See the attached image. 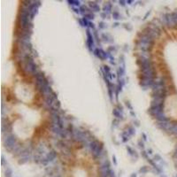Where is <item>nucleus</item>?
Segmentation results:
<instances>
[{"mask_svg":"<svg viewBox=\"0 0 177 177\" xmlns=\"http://www.w3.org/2000/svg\"><path fill=\"white\" fill-rule=\"evenodd\" d=\"M142 156H143V157H144V158H146V159H149V156H148V153H147V151H142Z\"/></svg>","mask_w":177,"mask_h":177,"instance_id":"nucleus-34","label":"nucleus"},{"mask_svg":"<svg viewBox=\"0 0 177 177\" xmlns=\"http://www.w3.org/2000/svg\"><path fill=\"white\" fill-rule=\"evenodd\" d=\"M112 114H113V116H114L116 119H118V120H120H120H123L122 112H120L117 108H114V109L112 110Z\"/></svg>","mask_w":177,"mask_h":177,"instance_id":"nucleus-20","label":"nucleus"},{"mask_svg":"<svg viewBox=\"0 0 177 177\" xmlns=\"http://www.w3.org/2000/svg\"><path fill=\"white\" fill-rule=\"evenodd\" d=\"M118 122H119V120H118V119H115V120L112 121V125L114 126V127H117V126H118Z\"/></svg>","mask_w":177,"mask_h":177,"instance_id":"nucleus-46","label":"nucleus"},{"mask_svg":"<svg viewBox=\"0 0 177 177\" xmlns=\"http://www.w3.org/2000/svg\"><path fill=\"white\" fill-rule=\"evenodd\" d=\"M126 105H127V107H128L130 111H133V106L131 105V104L129 101H126Z\"/></svg>","mask_w":177,"mask_h":177,"instance_id":"nucleus-36","label":"nucleus"},{"mask_svg":"<svg viewBox=\"0 0 177 177\" xmlns=\"http://www.w3.org/2000/svg\"><path fill=\"white\" fill-rule=\"evenodd\" d=\"M89 27H90V28H91V29H93V30H95V24H94V23H93V22H91V21H90V23H89Z\"/></svg>","mask_w":177,"mask_h":177,"instance_id":"nucleus-39","label":"nucleus"},{"mask_svg":"<svg viewBox=\"0 0 177 177\" xmlns=\"http://www.w3.org/2000/svg\"><path fill=\"white\" fill-rule=\"evenodd\" d=\"M19 20L21 28H30V29L33 28V23L31 18H30V13L27 6H23L21 8V11H20L19 16Z\"/></svg>","mask_w":177,"mask_h":177,"instance_id":"nucleus-3","label":"nucleus"},{"mask_svg":"<svg viewBox=\"0 0 177 177\" xmlns=\"http://www.w3.org/2000/svg\"><path fill=\"white\" fill-rule=\"evenodd\" d=\"M126 3H127V1H124V0H120V1H119V4H120L121 6H125Z\"/></svg>","mask_w":177,"mask_h":177,"instance_id":"nucleus-42","label":"nucleus"},{"mask_svg":"<svg viewBox=\"0 0 177 177\" xmlns=\"http://www.w3.org/2000/svg\"><path fill=\"white\" fill-rule=\"evenodd\" d=\"M83 18H86L88 20H94L95 19V14L93 13H88V14H86V15H84Z\"/></svg>","mask_w":177,"mask_h":177,"instance_id":"nucleus-27","label":"nucleus"},{"mask_svg":"<svg viewBox=\"0 0 177 177\" xmlns=\"http://www.w3.org/2000/svg\"><path fill=\"white\" fill-rule=\"evenodd\" d=\"M5 162H6V158H5V157H4V156H2V164H3V165H5Z\"/></svg>","mask_w":177,"mask_h":177,"instance_id":"nucleus-53","label":"nucleus"},{"mask_svg":"<svg viewBox=\"0 0 177 177\" xmlns=\"http://www.w3.org/2000/svg\"><path fill=\"white\" fill-rule=\"evenodd\" d=\"M120 66H125V59H124V56H123V55H121L120 57Z\"/></svg>","mask_w":177,"mask_h":177,"instance_id":"nucleus-33","label":"nucleus"},{"mask_svg":"<svg viewBox=\"0 0 177 177\" xmlns=\"http://www.w3.org/2000/svg\"><path fill=\"white\" fill-rule=\"evenodd\" d=\"M130 114L132 115V116H133L134 118L136 117V113H135V112H134L133 111H130Z\"/></svg>","mask_w":177,"mask_h":177,"instance_id":"nucleus-55","label":"nucleus"},{"mask_svg":"<svg viewBox=\"0 0 177 177\" xmlns=\"http://www.w3.org/2000/svg\"><path fill=\"white\" fill-rule=\"evenodd\" d=\"M112 4H111V2H106L103 6V11H104V13H105L107 15H110V13H112Z\"/></svg>","mask_w":177,"mask_h":177,"instance_id":"nucleus-16","label":"nucleus"},{"mask_svg":"<svg viewBox=\"0 0 177 177\" xmlns=\"http://www.w3.org/2000/svg\"><path fill=\"white\" fill-rule=\"evenodd\" d=\"M141 172H145V171H147V168L145 167V166H144L143 168H141V170H140Z\"/></svg>","mask_w":177,"mask_h":177,"instance_id":"nucleus-52","label":"nucleus"},{"mask_svg":"<svg viewBox=\"0 0 177 177\" xmlns=\"http://www.w3.org/2000/svg\"><path fill=\"white\" fill-rule=\"evenodd\" d=\"M112 18H113V20H118L121 19V15H120V13H119L118 11L112 12Z\"/></svg>","mask_w":177,"mask_h":177,"instance_id":"nucleus-23","label":"nucleus"},{"mask_svg":"<svg viewBox=\"0 0 177 177\" xmlns=\"http://www.w3.org/2000/svg\"><path fill=\"white\" fill-rule=\"evenodd\" d=\"M112 161H113L114 165H117V160H116V157H115L114 155L112 156Z\"/></svg>","mask_w":177,"mask_h":177,"instance_id":"nucleus-48","label":"nucleus"},{"mask_svg":"<svg viewBox=\"0 0 177 177\" xmlns=\"http://www.w3.org/2000/svg\"><path fill=\"white\" fill-rule=\"evenodd\" d=\"M137 145H138V147L141 148V149H144V141H142V139L138 140V142H137Z\"/></svg>","mask_w":177,"mask_h":177,"instance_id":"nucleus-31","label":"nucleus"},{"mask_svg":"<svg viewBox=\"0 0 177 177\" xmlns=\"http://www.w3.org/2000/svg\"><path fill=\"white\" fill-rule=\"evenodd\" d=\"M73 11L75 13H80V8H78V7H73Z\"/></svg>","mask_w":177,"mask_h":177,"instance_id":"nucleus-44","label":"nucleus"},{"mask_svg":"<svg viewBox=\"0 0 177 177\" xmlns=\"http://www.w3.org/2000/svg\"><path fill=\"white\" fill-rule=\"evenodd\" d=\"M30 159H31V156H22V157H19L18 163L20 165H24V164L27 163Z\"/></svg>","mask_w":177,"mask_h":177,"instance_id":"nucleus-19","label":"nucleus"},{"mask_svg":"<svg viewBox=\"0 0 177 177\" xmlns=\"http://www.w3.org/2000/svg\"><path fill=\"white\" fill-rule=\"evenodd\" d=\"M106 27H107V24L105 23L104 21H100L98 23V28H99V29H105Z\"/></svg>","mask_w":177,"mask_h":177,"instance_id":"nucleus-28","label":"nucleus"},{"mask_svg":"<svg viewBox=\"0 0 177 177\" xmlns=\"http://www.w3.org/2000/svg\"><path fill=\"white\" fill-rule=\"evenodd\" d=\"M136 45L142 52H149L154 45V39L147 34L143 33V35L139 37L138 41L136 42Z\"/></svg>","mask_w":177,"mask_h":177,"instance_id":"nucleus-2","label":"nucleus"},{"mask_svg":"<svg viewBox=\"0 0 177 177\" xmlns=\"http://www.w3.org/2000/svg\"><path fill=\"white\" fill-rule=\"evenodd\" d=\"M164 22L168 27H174L177 25V12L166 13L163 16Z\"/></svg>","mask_w":177,"mask_h":177,"instance_id":"nucleus-8","label":"nucleus"},{"mask_svg":"<svg viewBox=\"0 0 177 177\" xmlns=\"http://www.w3.org/2000/svg\"><path fill=\"white\" fill-rule=\"evenodd\" d=\"M117 51V48L115 46H109L108 47V49H107V52H109V53H112V52H115Z\"/></svg>","mask_w":177,"mask_h":177,"instance_id":"nucleus-29","label":"nucleus"},{"mask_svg":"<svg viewBox=\"0 0 177 177\" xmlns=\"http://www.w3.org/2000/svg\"><path fill=\"white\" fill-rule=\"evenodd\" d=\"M150 13H151V12L149 11V12H147V13H146V14H145L144 15V20H145L146 19V18H147V16L148 15H150Z\"/></svg>","mask_w":177,"mask_h":177,"instance_id":"nucleus-50","label":"nucleus"},{"mask_svg":"<svg viewBox=\"0 0 177 177\" xmlns=\"http://www.w3.org/2000/svg\"><path fill=\"white\" fill-rule=\"evenodd\" d=\"M126 132L128 133V135L129 136H132L136 134V129H135V128H133V127H128V130L126 131Z\"/></svg>","mask_w":177,"mask_h":177,"instance_id":"nucleus-24","label":"nucleus"},{"mask_svg":"<svg viewBox=\"0 0 177 177\" xmlns=\"http://www.w3.org/2000/svg\"><path fill=\"white\" fill-rule=\"evenodd\" d=\"M168 131L170 132V133L174 134V135L177 136V122L171 123V125H170V127H169Z\"/></svg>","mask_w":177,"mask_h":177,"instance_id":"nucleus-21","label":"nucleus"},{"mask_svg":"<svg viewBox=\"0 0 177 177\" xmlns=\"http://www.w3.org/2000/svg\"><path fill=\"white\" fill-rule=\"evenodd\" d=\"M142 136H143V140H144V141H146V140H147V136H146L144 133H142Z\"/></svg>","mask_w":177,"mask_h":177,"instance_id":"nucleus-47","label":"nucleus"},{"mask_svg":"<svg viewBox=\"0 0 177 177\" xmlns=\"http://www.w3.org/2000/svg\"><path fill=\"white\" fill-rule=\"evenodd\" d=\"M78 22H79L80 25H81L82 27H84V25H83V22H82V19H79V20H78Z\"/></svg>","mask_w":177,"mask_h":177,"instance_id":"nucleus-49","label":"nucleus"},{"mask_svg":"<svg viewBox=\"0 0 177 177\" xmlns=\"http://www.w3.org/2000/svg\"><path fill=\"white\" fill-rule=\"evenodd\" d=\"M127 3H128V5H131V4L133 3V1H132V0H128V1H127Z\"/></svg>","mask_w":177,"mask_h":177,"instance_id":"nucleus-57","label":"nucleus"},{"mask_svg":"<svg viewBox=\"0 0 177 177\" xmlns=\"http://www.w3.org/2000/svg\"><path fill=\"white\" fill-rule=\"evenodd\" d=\"M119 25H120V24H119V23H118V22H115L114 24L112 25V27H118V26H119Z\"/></svg>","mask_w":177,"mask_h":177,"instance_id":"nucleus-54","label":"nucleus"},{"mask_svg":"<svg viewBox=\"0 0 177 177\" xmlns=\"http://www.w3.org/2000/svg\"><path fill=\"white\" fill-rule=\"evenodd\" d=\"M11 174H12V170L10 168H7V171H6V176L10 177L11 176Z\"/></svg>","mask_w":177,"mask_h":177,"instance_id":"nucleus-43","label":"nucleus"},{"mask_svg":"<svg viewBox=\"0 0 177 177\" xmlns=\"http://www.w3.org/2000/svg\"><path fill=\"white\" fill-rule=\"evenodd\" d=\"M118 84H120V86H124L125 85V80H124V78L123 77H121V78H118Z\"/></svg>","mask_w":177,"mask_h":177,"instance_id":"nucleus-30","label":"nucleus"},{"mask_svg":"<svg viewBox=\"0 0 177 177\" xmlns=\"http://www.w3.org/2000/svg\"><path fill=\"white\" fill-rule=\"evenodd\" d=\"M171 123L169 121H158V127L165 131H168Z\"/></svg>","mask_w":177,"mask_h":177,"instance_id":"nucleus-15","label":"nucleus"},{"mask_svg":"<svg viewBox=\"0 0 177 177\" xmlns=\"http://www.w3.org/2000/svg\"><path fill=\"white\" fill-rule=\"evenodd\" d=\"M133 123H134V125L136 126V127H140V121H139V120H135L133 121Z\"/></svg>","mask_w":177,"mask_h":177,"instance_id":"nucleus-41","label":"nucleus"},{"mask_svg":"<svg viewBox=\"0 0 177 177\" xmlns=\"http://www.w3.org/2000/svg\"><path fill=\"white\" fill-rule=\"evenodd\" d=\"M116 108H117V109L119 110V111H120V112H122V113H123V107H122V106H121V105H118Z\"/></svg>","mask_w":177,"mask_h":177,"instance_id":"nucleus-45","label":"nucleus"},{"mask_svg":"<svg viewBox=\"0 0 177 177\" xmlns=\"http://www.w3.org/2000/svg\"><path fill=\"white\" fill-rule=\"evenodd\" d=\"M24 62H25V70L27 71V73L32 74L34 75L38 73V71H37V66L35 65L33 58L30 57L29 55L24 59Z\"/></svg>","mask_w":177,"mask_h":177,"instance_id":"nucleus-7","label":"nucleus"},{"mask_svg":"<svg viewBox=\"0 0 177 177\" xmlns=\"http://www.w3.org/2000/svg\"><path fill=\"white\" fill-rule=\"evenodd\" d=\"M161 159H162V158H161L160 156L158 155V154H156L155 157H154V160L155 161H160Z\"/></svg>","mask_w":177,"mask_h":177,"instance_id":"nucleus-40","label":"nucleus"},{"mask_svg":"<svg viewBox=\"0 0 177 177\" xmlns=\"http://www.w3.org/2000/svg\"><path fill=\"white\" fill-rule=\"evenodd\" d=\"M154 79H151V78H144V77H142L141 81H140V85L144 89H146V88L151 87L152 88L153 84H154Z\"/></svg>","mask_w":177,"mask_h":177,"instance_id":"nucleus-12","label":"nucleus"},{"mask_svg":"<svg viewBox=\"0 0 177 177\" xmlns=\"http://www.w3.org/2000/svg\"><path fill=\"white\" fill-rule=\"evenodd\" d=\"M67 3L70 5V6H73V7H75V6H79L81 2L78 1V0H68Z\"/></svg>","mask_w":177,"mask_h":177,"instance_id":"nucleus-22","label":"nucleus"},{"mask_svg":"<svg viewBox=\"0 0 177 177\" xmlns=\"http://www.w3.org/2000/svg\"><path fill=\"white\" fill-rule=\"evenodd\" d=\"M93 36H94V38H96V40H97V42H98V44H100V39H99V37H98V32H97L96 30H94V32H93Z\"/></svg>","mask_w":177,"mask_h":177,"instance_id":"nucleus-32","label":"nucleus"},{"mask_svg":"<svg viewBox=\"0 0 177 177\" xmlns=\"http://www.w3.org/2000/svg\"><path fill=\"white\" fill-rule=\"evenodd\" d=\"M17 144V138L13 134H6L4 136V145L8 151H13V147Z\"/></svg>","mask_w":177,"mask_h":177,"instance_id":"nucleus-6","label":"nucleus"},{"mask_svg":"<svg viewBox=\"0 0 177 177\" xmlns=\"http://www.w3.org/2000/svg\"><path fill=\"white\" fill-rule=\"evenodd\" d=\"M147 153H148V154H152V150H151V149H148Z\"/></svg>","mask_w":177,"mask_h":177,"instance_id":"nucleus-51","label":"nucleus"},{"mask_svg":"<svg viewBox=\"0 0 177 177\" xmlns=\"http://www.w3.org/2000/svg\"><path fill=\"white\" fill-rule=\"evenodd\" d=\"M123 27H125L127 30H128V31H131V30H132V27L130 26V24H123Z\"/></svg>","mask_w":177,"mask_h":177,"instance_id":"nucleus-37","label":"nucleus"},{"mask_svg":"<svg viewBox=\"0 0 177 177\" xmlns=\"http://www.w3.org/2000/svg\"><path fill=\"white\" fill-rule=\"evenodd\" d=\"M100 16L102 17L103 19H109V18H108V17H109V15H107V14H106L105 13H104V12L100 13Z\"/></svg>","mask_w":177,"mask_h":177,"instance_id":"nucleus-38","label":"nucleus"},{"mask_svg":"<svg viewBox=\"0 0 177 177\" xmlns=\"http://www.w3.org/2000/svg\"><path fill=\"white\" fill-rule=\"evenodd\" d=\"M82 22H83L84 27H89V23H90V21H89L86 18H82Z\"/></svg>","mask_w":177,"mask_h":177,"instance_id":"nucleus-35","label":"nucleus"},{"mask_svg":"<svg viewBox=\"0 0 177 177\" xmlns=\"http://www.w3.org/2000/svg\"><path fill=\"white\" fill-rule=\"evenodd\" d=\"M126 149H127V151H128V154H129V155H131V156L136 155V151L134 150V149H132L130 146H127V147H126ZM136 156H137V155H136Z\"/></svg>","mask_w":177,"mask_h":177,"instance_id":"nucleus-26","label":"nucleus"},{"mask_svg":"<svg viewBox=\"0 0 177 177\" xmlns=\"http://www.w3.org/2000/svg\"><path fill=\"white\" fill-rule=\"evenodd\" d=\"M35 83H36V87L38 89V90L43 94V95L46 98L49 95H51L53 91L51 89V86L49 85V82L48 80L45 78L43 73L38 72L37 74H35Z\"/></svg>","mask_w":177,"mask_h":177,"instance_id":"nucleus-1","label":"nucleus"},{"mask_svg":"<svg viewBox=\"0 0 177 177\" xmlns=\"http://www.w3.org/2000/svg\"><path fill=\"white\" fill-rule=\"evenodd\" d=\"M101 39L103 40V42L105 43H107V44H112L113 43V38H112V36L110 34L108 33H103L102 35H101Z\"/></svg>","mask_w":177,"mask_h":177,"instance_id":"nucleus-13","label":"nucleus"},{"mask_svg":"<svg viewBox=\"0 0 177 177\" xmlns=\"http://www.w3.org/2000/svg\"><path fill=\"white\" fill-rule=\"evenodd\" d=\"M40 6H41V2L40 1H35V2H32V4L28 6V11H29L31 20H33L34 17L38 13V10Z\"/></svg>","mask_w":177,"mask_h":177,"instance_id":"nucleus-9","label":"nucleus"},{"mask_svg":"<svg viewBox=\"0 0 177 177\" xmlns=\"http://www.w3.org/2000/svg\"><path fill=\"white\" fill-rule=\"evenodd\" d=\"M98 2H89V7L90 8V10L93 12V13H98V12H100L101 8L99 5L97 4Z\"/></svg>","mask_w":177,"mask_h":177,"instance_id":"nucleus-14","label":"nucleus"},{"mask_svg":"<svg viewBox=\"0 0 177 177\" xmlns=\"http://www.w3.org/2000/svg\"><path fill=\"white\" fill-rule=\"evenodd\" d=\"M174 158H177V148H176V150H175V151H174Z\"/></svg>","mask_w":177,"mask_h":177,"instance_id":"nucleus-56","label":"nucleus"},{"mask_svg":"<svg viewBox=\"0 0 177 177\" xmlns=\"http://www.w3.org/2000/svg\"><path fill=\"white\" fill-rule=\"evenodd\" d=\"M89 147H90L91 153H92L93 158L95 159H98L104 152V144L101 142L98 141V140H92L89 143Z\"/></svg>","mask_w":177,"mask_h":177,"instance_id":"nucleus-4","label":"nucleus"},{"mask_svg":"<svg viewBox=\"0 0 177 177\" xmlns=\"http://www.w3.org/2000/svg\"><path fill=\"white\" fill-rule=\"evenodd\" d=\"M129 137H130V136H128L127 132H123V133H121V138H122L123 143H127V142L129 140Z\"/></svg>","mask_w":177,"mask_h":177,"instance_id":"nucleus-25","label":"nucleus"},{"mask_svg":"<svg viewBox=\"0 0 177 177\" xmlns=\"http://www.w3.org/2000/svg\"><path fill=\"white\" fill-rule=\"evenodd\" d=\"M92 13L91 10H90V7H88L87 6H80V13L82 14L83 16L86 15L88 13Z\"/></svg>","mask_w":177,"mask_h":177,"instance_id":"nucleus-18","label":"nucleus"},{"mask_svg":"<svg viewBox=\"0 0 177 177\" xmlns=\"http://www.w3.org/2000/svg\"><path fill=\"white\" fill-rule=\"evenodd\" d=\"M93 53H94V55H95L96 57L98 58V59H100L101 60H105L106 59L109 58V53H108V52H105L104 50L99 49V48H96V49L94 50Z\"/></svg>","mask_w":177,"mask_h":177,"instance_id":"nucleus-11","label":"nucleus"},{"mask_svg":"<svg viewBox=\"0 0 177 177\" xmlns=\"http://www.w3.org/2000/svg\"><path fill=\"white\" fill-rule=\"evenodd\" d=\"M154 118H156L158 121H168V119L166 118V116L165 115L164 112H161L157 113V114L154 116Z\"/></svg>","mask_w":177,"mask_h":177,"instance_id":"nucleus-17","label":"nucleus"},{"mask_svg":"<svg viewBox=\"0 0 177 177\" xmlns=\"http://www.w3.org/2000/svg\"><path fill=\"white\" fill-rule=\"evenodd\" d=\"M86 35H87V46L89 48V51L90 52H94L95 50V43H94V36H93L92 33L90 32V29L88 28L86 30Z\"/></svg>","mask_w":177,"mask_h":177,"instance_id":"nucleus-10","label":"nucleus"},{"mask_svg":"<svg viewBox=\"0 0 177 177\" xmlns=\"http://www.w3.org/2000/svg\"><path fill=\"white\" fill-rule=\"evenodd\" d=\"M90 136V133H88L86 131H81L78 128H74L73 135H72V138L74 139V141L87 144V140Z\"/></svg>","mask_w":177,"mask_h":177,"instance_id":"nucleus-5","label":"nucleus"}]
</instances>
